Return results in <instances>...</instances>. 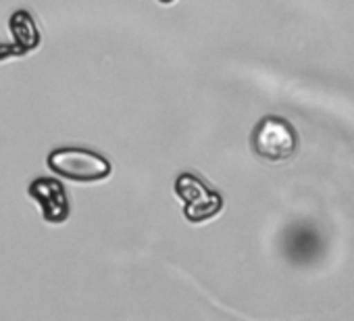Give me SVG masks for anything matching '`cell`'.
I'll return each mask as SVG.
<instances>
[{"label":"cell","mask_w":354,"mask_h":321,"mask_svg":"<svg viewBox=\"0 0 354 321\" xmlns=\"http://www.w3.org/2000/svg\"><path fill=\"white\" fill-rule=\"evenodd\" d=\"M46 163L50 172L73 180V182H100L111 176V163L109 158L102 154L80 148V146H67V148H57L48 154Z\"/></svg>","instance_id":"1"},{"label":"cell","mask_w":354,"mask_h":321,"mask_svg":"<svg viewBox=\"0 0 354 321\" xmlns=\"http://www.w3.org/2000/svg\"><path fill=\"white\" fill-rule=\"evenodd\" d=\"M252 148L267 160H286L296 154L298 134L283 117H263L252 131Z\"/></svg>","instance_id":"2"},{"label":"cell","mask_w":354,"mask_h":321,"mask_svg":"<svg viewBox=\"0 0 354 321\" xmlns=\"http://www.w3.org/2000/svg\"><path fill=\"white\" fill-rule=\"evenodd\" d=\"M175 192L184 201V215L192 223L209 221L223 209L221 194L192 174H182L175 180Z\"/></svg>","instance_id":"3"},{"label":"cell","mask_w":354,"mask_h":321,"mask_svg":"<svg viewBox=\"0 0 354 321\" xmlns=\"http://www.w3.org/2000/svg\"><path fill=\"white\" fill-rule=\"evenodd\" d=\"M30 196L40 205L44 221L48 223H63L71 213L69 196L65 186L55 178H38L28 188Z\"/></svg>","instance_id":"4"},{"label":"cell","mask_w":354,"mask_h":321,"mask_svg":"<svg viewBox=\"0 0 354 321\" xmlns=\"http://www.w3.org/2000/svg\"><path fill=\"white\" fill-rule=\"evenodd\" d=\"M9 28H11L13 38H15V46L21 48L26 55L40 46V32L36 28L34 17L28 11L13 13L11 21H9Z\"/></svg>","instance_id":"5"},{"label":"cell","mask_w":354,"mask_h":321,"mask_svg":"<svg viewBox=\"0 0 354 321\" xmlns=\"http://www.w3.org/2000/svg\"><path fill=\"white\" fill-rule=\"evenodd\" d=\"M26 53L21 51V48H17L15 44L13 46H9V44H3L0 46V61L3 59H11V57H24Z\"/></svg>","instance_id":"6"},{"label":"cell","mask_w":354,"mask_h":321,"mask_svg":"<svg viewBox=\"0 0 354 321\" xmlns=\"http://www.w3.org/2000/svg\"><path fill=\"white\" fill-rule=\"evenodd\" d=\"M158 3H160V5H171L173 0H158Z\"/></svg>","instance_id":"7"}]
</instances>
